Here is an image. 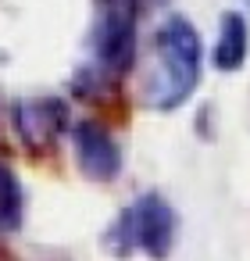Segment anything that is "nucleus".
<instances>
[{
  "label": "nucleus",
  "instance_id": "f03ea898",
  "mask_svg": "<svg viewBox=\"0 0 250 261\" xmlns=\"http://www.w3.org/2000/svg\"><path fill=\"white\" fill-rule=\"evenodd\" d=\"M172 240H175V215L168 207L164 197L157 193H143L136 197L122 215L118 222L107 229V247L115 254H147L154 261L168 257L172 250Z\"/></svg>",
  "mask_w": 250,
  "mask_h": 261
},
{
  "label": "nucleus",
  "instance_id": "6e6552de",
  "mask_svg": "<svg viewBox=\"0 0 250 261\" xmlns=\"http://www.w3.org/2000/svg\"><path fill=\"white\" fill-rule=\"evenodd\" d=\"M243 4H246V8H250V0H243Z\"/></svg>",
  "mask_w": 250,
  "mask_h": 261
},
{
  "label": "nucleus",
  "instance_id": "7ed1b4c3",
  "mask_svg": "<svg viewBox=\"0 0 250 261\" xmlns=\"http://www.w3.org/2000/svg\"><path fill=\"white\" fill-rule=\"evenodd\" d=\"M136 22H140V0H100L93 40H90V72L100 79H118L136 61Z\"/></svg>",
  "mask_w": 250,
  "mask_h": 261
},
{
  "label": "nucleus",
  "instance_id": "f257e3e1",
  "mask_svg": "<svg viewBox=\"0 0 250 261\" xmlns=\"http://www.w3.org/2000/svg\"><path fill=\"white\" fill-rule=\"evenodd\" d=\"M200 61H204L200 33L182 15L164 18L161 29L154 33V61L147 72V104L157 111L179 108L200 83Z\"/></svg>",
  "mask_w": 250,
  "mask_h": 261
},
{
  "label": "nucleus",
  "instance_id": "39448f33",
  "mask_svg": "<svg viewBox=\"0 0 250 261\" xmlns=\"http://www.w3.org/2000/svg\"><path fill=\"white\" fill-rule=\"evenodd\" d=\"M68 115H65V104L61 100H22L15 104V129L22 136L25 147L33 150H43L58 140V133L65 129Z\"/></svg>",
  "mask_w": 250,
  "mask_h": 261
},
{
  "label": "nucleus",
  "instance_id": "20e7f679",
  "mask_svg": "<svg viewBox=\"0 0 250 261\" xmlns=\"http://www.w3.org/2000/svg\"><path fill=\"white\" fill-rule=\"evenodd\" d=\"M72 140H75V158H79V168L90 175V179H115L118 168H122V150L118 143L93 122H79L72 129Z\"/></svg>",
  "mask_w": 250,
  "mask_h": 261
},
{
  "label": "nucleus",
  "instance_id": "0eeeda50",
  "mask_svg": "<svg viewBox=\"0 0 250 261\" xmlns=\"http://www.w3.org/2000/svg\"><path fill=\"white\" fill-rule=\"evenodd\" d=\"M22 222V186L8 165H0V229H15Z\"/></svg>",
  "mask_w": 250,
  "mask_h": 261
},
{
  "label": "nucleus",
  "instance_id": "423d86ee",
  "mask_svg": "<svg viewBox=\"0 0 250 261\" xmlns=\"http://www.w3.org/2000/svg\"><path fill=\"white\" fill-rule=\"evenodd\" d=\"M246 50H250V29H246V18L229 11L218 25V40H214V65L221 72H236L243 61H246Z\"/></svg>",
  "mask_w": 250,
  "mask_h": 261
}]
</instances>
